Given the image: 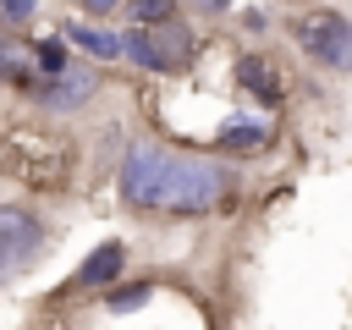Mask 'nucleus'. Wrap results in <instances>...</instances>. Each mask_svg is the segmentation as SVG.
<instances>
[{
	"label": "nucleus",
	"instance_id": "nucleus-10",
	"mask_svg": "<svg viewBox=\"0 0 352 330\" xmlns=\"http://www.w3.org/2000/svg\"><path fill=\"white\" fill-rule=\"evenodd\" d=\"M33 66H38V82H44V77H60V72L72 66V60H66V44H60V38H38V44H33Z\"/></svg>",
	"mask_w": 352,
	"mask_h": 330
},
{
	"label": "nucleus",
	"instance_id": "nucleus-2",
	"mask_svg": "<svg viewBox=\"0 0 352 330\" xmlns=\"http://www.w3.org/2000/svg\"><path fill=\"white\" fill-rule=\"evenodd\" d=\"M292 38H297V50H302L314 66L352 77V16H341V11H330V6H319V11L297 16Z\"/></svg>",
	"mask_w": 352,
	"mask_h": 330
},
{
	"label": "nucleus",
	"instance_id": "nucleus-5",
	"mask_svg": "<svg viewBox=\"0 0 352 330\" xmlns=\"http://www.w3.org/2000/svg\"><path fill=\"white\" fill-rule=\"evenodd\" d=\"M94 94H99V77H94V66H66L60 77H44V82H33V99H38L44 110H82Z\"/></svg>",
	"mask_w": 352,
	"mask_h": 330
},
{
	"label": "nucleus",
	"instance_id": "nucleus-9",
	"mask_svg": "<svg viewBox=\"0 0 352 330\" xmlns=\"http://www.w3.org/2000/svg\"><path fill=\"white\" fill-rule=\"evenodd\" d=\"M60 38H72L82 55H94V60H121L126 55V44H121V33H104V28H88V22H72Z\"/></svg>",
	"mask_w": 352,
	"mask_h": 330
},
{
	"label": "nucleus",
	"instance_id": "nucleus-1",
	"mask_svg": "<svg viewBox=\"0 0 352 330\" xmlns=\"http://www.w3.org/2000/svg\"><path fill=\"white\" fill-rule=\"evenodd\" d=\"M116 187H121V204H132L138 214L198 220L231 198V170L209 154H182V148L154 143V138H138L121 154Z\"/></svg>",
	"mask_w": 352,
	"mask_h": 330
},
{
	"label": "nucleus",
	"instance_id": "nucleus-13",
	"mask_svg": "<svg viewBox=\"0 0 352 330\" xmlns=\"http://www.w3.org/2000/svg\"><path fill=\"white\" fill-rule=\"evenodd\" d=\"M33 11H38V0H0V22H11V28L33 22Z\"/></svg>",
	"mask_w": 352,
	"mask_h": 330
},
{
	"label": "nucleus",
	"instance_id": "nucleus-15",
	"mask_svg": "<svg viewBox=\"0 0 352 330\" xmlns=\"http://www.w3.org/2000/svg\"><path fill=\"white\" fill-rule=\"evenodd\" d=\"M198 11H209V16H220V11H231V0H192Z\"/></svg>",
	"mask_w": 352,
	"mask_h": 330
},
{
	"label": "nucleus",
	"instance_id": "nucleus-7",
	"mask_svg": "<svg viewBox=\"0 0 352 330\" xmlns=\"http://www.w3.org/2000/svg\"><path fill=\"white\" fill-rule=\"evenodd\" d=\"M270 138H275V126H270L264 116H231V121L220 126V138H214V143H220L226 154H258Z\"/></svg>",
	"mask_w": 352,
	"mask_h": 330
},
{
	"label": "nucleus",
	"instance_id": "nucleus-14",
	"mask_svg": "<svg viewBox=\"0 0 352 330\" xmlns=\"http://www.w3.org/2000/svg\"><path fill=\"white\" fill-rule=\"evenodd\" d=\"M77 6H82V11H88V16H110V11H116V6H121V0H77Z\"/></svg>",
	"mask_w": 352,
	"mask_h": 330
},
{
	"label": "nucleus",
	"instance_id": "nucleus-4",
	"mask_svg": "<svg viewBox=\"0 0 352 330\" xmlns=\"http://www.w3.org/2000/svg\"><path fill=\"white\" fill-rule=\"evenodd\" d=\"M50 248V231L33 209H16V204H0V286L16 280L22 270L38 264V253Z\"/></svg>",
	"mask_w": 352,
	"mask_h": 330
},
{
	"label": "nucleus",
	"instance_id": "nucleus-12",
	"mask_svg": "<svg viewBox=\"0 0 352 330\" xmlns=\"http://www.w3.org/2000/svg\"><path fill=\"white\" fill-rule=\"evenodd\" d=\"M176 22V0H132V28H160Z\"/></svg>",
	"mask_w": 352,
	"mask_h": 330
},
{
	"label": "nucleus",
	"instance_id": "nucleus-3",
	"mask_svg": "<svg viewBox=\"0 0 352 330\" xmlns=\"http://www.w3.org/2000/svg\"><path fill=\"white\" fill-rule=\"evenodd\" d=\"M126 44V60L143 66V72H182L192 55H198V38L187 22H160V28H126L121 33Z\"/></svg>",
	"mask_w": 352,
	"mask_h": 330
},
{
	"label": "nucleus",
	"instance_id": "nucleus-8",
	"mask_svg": "<svg viewBox=\"0 0 352 330\" xmlns=\"http://www.w3.org/2000/svg\"><path fill=\"white\" fill-rule=\"evenodd\" d=\"M121 264H126V248H121V242H99V248L82 258L77 286H110V280L121 275Z\"/></svg>",
	"mask_w": 352,
	"mask_h": 330
},
{
	"label": "nucleus",
	"instance_id": "nucleus-11",
	"mask_svg": "<svg viewBox=\"0 0 352 330\" xmlns=\"http://www.w3.org/2000/svg\"><path fill=\"white\" fill-rule=\"evenodd\" d=\"M148 297H154V286H148V280H132V286L104 292V308H110V314H132V308H143Z\"/></svg>",
	"mask_w": 352,
	"mask_h": 330
},
{
	"label": "nucleus",
	"instance_id": "nucleus-6",
	"mask_svg": "<svg viewBox=\"0 0 352 330\" xmlns=\"http://www.w3.org/2000/svg\"><path fill=\"white\" fill-rule=\"evenodd\" d=\"M236 82H242V88H248V94H253L258 104H270V110H275V104L286 99L280 77H275V66H270L264 55H236Z\"/></svg>",
	"mask_w": 352,
	"mask_h": 330
}]
</instances>
